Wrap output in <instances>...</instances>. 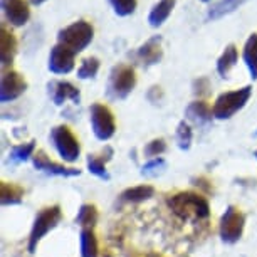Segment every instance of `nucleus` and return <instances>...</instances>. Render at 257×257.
Listing matches in <instances>:
<instances>
[{"instance_id":"16","label":"nucleus","mask_w":257,"mask_h":257,"mask_svg":"<svg viewBox=\"0 0 257 257\" xmlns=\"http://www.w3.org/2000/svg\"><path fill=\"white\" fill-rule=\"evenodd\" d=\"M113 158V150L111 147H106L101 155H89L88 157V170L94 177L101 178V180H109V175L106 172V162Z\"/></svg>"},{"instance_id":"33","label":"nucleus","mask_w":257,"mask_h":257,"mask_svg":"<svg viewBox=\"0 0 257 257\" xmlns=\"http://www.w3.org/2000/svg\"><path fill=\"white\" fill-rule=\"evenodd\" d=\"M162 88L160 86H153V88H150L148 91V99L152 101V103H158V99H162Z\"/></svg>"},{"instance_id":"17","label":"nucleus","mask_w":257,"mask_h":257,"mask_svg":"<svg viewBox=\"0 0 257 257\" xmlns=\"http://www.w3.org/2000/svg\"><path fill=\"white\" fill-rule=\"evenodd\" d=\"M185 116H187V119L192 121V123L202 126V124L210 123L213 118V111L205 101H193V103L188 104Z\"/></svg>"},{"instance_id":"27","label":"nucleus","mask_w":257,"mask_h":257,"mask_svg":"<svg viewBox=\"0 0 257 257\" xmlns=\"http://www.w3.org/2000/svg\"><path fill=\"white\" fill-rule=\"evenodd\" d=\"M192 138H193V133H192V128L190 124L187 123L185 119L180 121L177 126V143H178V148L180 150H188L192 145Z\"/></svg>"},{"instance_id":"22","label":"nucleus","mask_w":257,"mask_h":257,"mask_svg":"<svg viewBox=\"0 0 257 257\" xmlns=\"http://www.w3.org/2000/svg\"><path fill=\"white\" fill-rule=\"evenodd\" d=\"M155 195V188L152 185H138V187H132L126 188V190L121 193V200L123 202H130V203H138V202H145L150 200Z\"/></svg>"},{"instance_id":"7","label":"nucleus","mask_w":257,"mask_h":257,"mask_svg":"<svg viewBox=\"0 0 257 257\" xmlns=\"http://www.w3.org/2000/svg\"><path fill=\"white\" fill-rule=\"evenodd\" d=\"M89 114H91V126H93L94 137L101 140V142H108L109 138H113V135L116 132V123H114V116L108 106L94 103L89 108Z\"/></svg>"},{"instance_id":"8","label":"nucleus","mask_w":257,"mask_h":257,"mask_svg":"<svg viewBox=\"0 0 257 257\" xmlns=\"http://www.w3.org/2000/svg\"><path fill=\"white\" fill-rule=\"evenodd\" d=\"M245 227V215L242 213L239 208L230 205L227 207L225 213L220 219V239L225 244H235L240 240L242 234H244Z\"/></svg>"},{"instance_id":"9","label":"nucleus","mask_w":257,"mask_h":257,"mask_svg":"<svg viewBox=\"0 0 257 257\" xmlns=\"http://www.w3.org/2000/svg\"><path fill=\"white\" fill-rule=\"evenodd\" d=\"M27 89V81L22 74L16 71L4 72L2 84H0V99L2 103H11V101L21 98Z\"/></svg>"},{"instance_id":"32","label":"nucleus","mask_w":257,"mask_h":257,"mask_svg":"<svg viewBox=\"0 0 257 257\" xmlns=\"http://www.w3.org/2000/svg\"><path fill=\"white\" fill-rule=\"evenodd\" d=\"M208 89H210V82H208L207 77H198V79L193 81V93L198 96H205L208 94Z\"/></svg>"},{"instance_id":"14","label":"nucleus","mask_w":257,"mask_h":257,"mask_svg":"<svg viewBox=\"0 0 257 257\" xmlns=\"http://www.w3.org/2000/svg\"><path fill=\"white\" fill-rule=\"evenodd\" d=\"M49 94H51L52 101H54V104H57V106L64 104V101H67V99L74 101V103H79V89L67 81L51 82Z\"/></svg>"},{"instance_id":"2","label":"nucleus","mask_w":257,"mask_h":257,"mask_svg":"<svg viewBox=\"0 0 257 257\" xmlns=\"http://www.w3.org/2000/svg\"><path fill=\"white\" fill-rule=\"evenodd\" d=\"M250 94H252L250 86H244V88H240V89L222 93L219 98L215 99V103H213V108H212L213 118H217V119L232 118L237 111H240L249 103Z\"/></svg>"},{"instance_id":"38","label":"nucleus","mask_w":257,"mask_h":257,"mask_svg":"<svg viewBox=\"0 0 257 257\" xmlns=\"http://www.w3.org/2000/svg\"><path fill=\"white\" fill-rule=\"evenodd\" d=\"M254 135H255V137H257V132H255V133H254Z\"/></svg>"},{"instance_id":"30","label":"nucleus","mask_w":257,"mask_h":257,"mask_svg":"<svg viewBox=\"0 0 257 257\" xmlns=\"http://www.w3.org/2000/svg\"><path fill=\"white\" fill-rule=\"evenodd\" d=\"M111 6H113L114 12L118 14L119 17H126L130 14L135 12L137 9V0H109Z\"/></svg>"},{"instance_id":"1","label":"nucleus","mask_w":257,"mask_h":257,"mask_svg":"<svg viewBox=\"0 0 257 257\" xmlns=\"http://www.w3.org/2000/svg\"><path fill=\"white\" fill-rule=\"evenodd\" d=\"M167 205L178 219L187 222L205 220L210 215V205L205 197L195 192H178L167 198Z\"/></svg>"},{"instance_id":"3","label":"nucleus","mask_w":257,"mask_h":257,"mask_svg":"<svg viewBox=\"0 0 257 257\" xmlns=\"http://www.w3.org/2000/svg\"><path fill=\"white\" fill-rule=\"evenodd\" d=\"M93 36H94V31L89 22L77 21L74 24H71V26L64 27L62 31H59L57 41H59V44L69 47L72 52L77 54V52L84 51L86 47L91 44Z\"/></svg>"},{"instance_id":"18","label":"nucleus","mask_w":257,"mask_h":257,"mask_svg":"<svg viewBox=\"0 0 257 257\" xmlns=\"http://www.w3.org/2000/svg\"><path fill=\"white\" fill-rule=\"evenodd\" d=\"M24 198V188L16 185V183L2 182L0 183V202L4 207L19 205Z\"/></svg>"},{"instance_id":"20","label":"nucleus","mask_w":257,"mask_h":257,"mask_svg":"<svg viewBox=\"0 0 257 257\" xmlns=\"http://www.w3.org/2000/svg\"><path fill=\"white\" fill-rule=\"evenodd\" d=\"M173 7H175V0H160V2L152 9L148 16V22L152 27H160L162 24L167 21L172 14Z\"/></svg>"},{"instance_id":"26","label":"nucleus","mask_w":257,"mask_h":257,"mask_svg":"<svg viewBox=\"0 0 257 257\" xmlns=\"http://www.w3.org/2000/svg\"><path fill=\"white\" fill-rule=\"evenodd\" d=\"M34 150H36V142L21 143V145H16V147L11 150L9 157H11L12 163H22V162H27L31 157H34Z\"/></svg>"},{"instance_id":"15","label":"nucleus","mask_w":257,"mask_h":257,"mask_svg":"<svg viewBox=\"0 0 257 257\" xmlns=\"http://www.w3.org/2000/svg\"><path fill=\"white\" fill-rule=\"evenodd\" d=\"M16 54H17V39L6 26H2V29H0V61H2V66L4 67L11 66Z\"/></svg>"},{"instance_id":"37","label":"nucleus","mask_w":257,"mask_h":257,"mask_svg":"<svg viewBox=\"0 0 257 257\" xmlns=\"http://www.w3.org/2000/svg\"><path fill=\"white\" fill-rule=\"evenodd\" d=\"M202 2H208V0H202Z\"/></svg>"},{"instance_id":"21","label":"nucleus","mask_w":257,"mask_h":257,"mask_svg":"<svg viewBox=\"0 0 257 257\" xmlns=\"http://www.w3.org/2000/svg\"><path fill=\"white\" fill-rule=\"evenodd\" d=\"M237 57H239V51H237V47L234 44H229L225 47V51L222 52L219 61H217V72H219L222 77H229V72H230L232 67L235 66Z\"/></svg>"},{"instance_id":"34","label":"nucleus","mask_w":257,"mask_h":257,"mask_svg":"<svg viewBox=\"0 0 257 257\" xmlns=\"http://www.w3.org/2000/svg\"><path fill=\"white\" fill-rule=\"evenodd\" d=\"M31 2L34 4V6H41V4H44L46 0H31Z\"/></svg>"},{"instance_id":"25","label":"nucleus","mask_w":257,"mask_h":257,"mask_svg":"<svg viewBox=\"0 0 257 257\" xmlns=\"http://www.w3.org/2000/svg\"><path fill=\"white\" fill-rule=\"evenodd\" d=\"M96 222H98V210H96V207L91 205V203L81 205L79 212H77V215H76V224L82 225L84 229H89Z\"/></svg>"},{"instance_id":"24","label":"nucleus","mask_w":257,"mask_h":257,"mask_svg":"<svg viewBox=\"0 0 257 257\" xmlns=\"http://www.w3.org/2000/svg\"><path fill=\"white\" fill-rule=\"evenodd\" d=\"M247 0H220L208 11V19L210 21H217V19L227 16V14L234 12L235 9H239L242 4H245Z\"/></svg>"},{"instance_id":"12","label":"nucleus","mask_w":257,"mask_h":257,"mask_svg":"<svg viewBox=\"0 0 257 257\" xmlns=\"http://www.w3.org/2000/svg\"><path fill=\"white\" fill-rule=\"evenodd\" d=\"M2 11L7 22L16 27H22L31 17V9L26 0H2Z\"/></svg>"},{"instance_id":"28","label":"nucleus","mask_w":257,"mask_h":257,"mask_svg":"<svg viewBox=\"0 0 257 257\" xmlns=\"http://www.w3.org/2000/svg\"><path fill=\"white\" fill-rule=\"evenodd\" d=\"M98 71H99L98 57H86V59L82 61L81 67L77 69V77H79V79H91V77H94L98 74Z\"/></svg>"},{"instance_id":"35","label":"nucleus","mask_w":257,"mask_h":257,"mask_svg":"<svg viewBox=\"0 0 257 257\" xmlns=\"http://www.w3.org/2000/svg\"><path fill=\"white\" fill-rule=\"evenodd\" d=\"M145 257H162V255H157V254H148V255H145Z\"/></svg>"},{"instance_id":"13","label":"nucleus","mask_w":257,"mask_h":257,"mask_svg":"<svg viewBox=\"0 0 257 257\" xmlns=\"http://www.w3.org/2000/svg\"><path fill=\"white\" fill-rule=\"evenodd\" d=\"M137 56H138V59L142 61V64L145 67L158 64V62L162 61V57H163L162 37L155 36L152 39H148V41L145 42V44L138 49Z\"/></svg>"},{"instance_id":"4","label":"nucleus","mask_w":257,"mask_h":257,"mask_svg":"<svg viewBox=\"0 0 257 257\" xmlns=\"http://www.w3.org/2000/svg\"><path fill=\"white\" fill-rule=\"evenodd\" d=\"M61 219H62V210L59 205L46 207L37 213L36 220H34V225H32V230H31V235H29L27 247H29V252H31V254L36 252L37 244L42 240V237L46 234H49L54 227H57Z\"/></svg>"},{"instance_id":"6","label":"nucleus","mask_w":257,"mask_h":257,"mask_svg":"<svg viewBox=\"0 0 257 257\" xmlns=\"http://www.w3.org/2000/svg\"><path fill=\"white\" fill-rule=\"evenodd\" d=\"M51 142L54 145V148L57 150L59 157L67 163H74L79 158L81 153V147L77 138L74 137V133L71 132L67 126L61 124L56 126L51 132Z\"/></svg>"},{"instance_id":"5","label":"nucleus","mask_w":257,"mask_h":257,"mask_svg":"<svg viewBox=\"0 0 257 257\" xmlns=\"http://www.w3.org/2000/svg\"><path fill=\"white\" fill-rule=\"evenodd\" d=\"M137 86V74L128 64H118L111 69L108 93L114 99H124Z\"/></svg>"},{"instance_id":"23","label":"nucleus","mask_w":257,"mask_h":257,"mask_svg":"<svg viewBox=\"0 0 257 257\" xmlns=\"http://www.w3.org/2000/svg\"><path fill=\"white\" fill-rule=\"evenodd\" d=\"M79 239L82 257H98V239H96L93 229H82Z\"/></svg>"},{"instance_id":"31","label":"nucleus","mask_w":257,"mask_h":257,"mask_svg":"<svg viewBox=\"0 0 257 257\" xmlns=\"http://www.w3.org/2000/svg\"><path fill=\"white\" fill-rule=\"evenodd\" d=\"M165 167H167V163H165L163 158H152L148 163L143 165L142 168V175L145 177H150V175H157L158 172H162V170H165Z\"/></svg>"},{"instance_id":"19","label":"nucleus","mask_w":257,"mask_h":257,"mask_svg":"<svg viewBox=\"0 0 257 257\" xmlns=\"http://www.w3.org/2000/svg\"><path fill=\"white\" fill-rule=\"evenodd\" d=\"M242 57H244L247 69L250 72V77L257 79V32L250 34V37L247 39Z\"/></svg>"},{"instance_id":"36","label":"nucleus","mask_w":257,"mask_h":257,"mask_svg":"<svg viewBox=\"0 0 257 257\" xmlns=\"http://www.w3.org/2000/svg\"><path fill=\"white\" fill-rule=\"evenodd\" d=\"M254 155H255V158H257V150H255V152H254Z\"/></svg>"},{"instance_id":"11","label":"nucleus","mask_w":257,"mask_h":257,"mask_svg":"<svg viewBox=\"0 0 257 257\" xmlns=\"http://www.w3.org/2000/svg\"><path fill=\"white\" fill-rule=\"evenodd\" d=\"M32 163L37 170H41V172H44V173H49V175H57V177H79L81 175V170L67 168L64 165L52 162V160L46 155V152H42V150H39L37 153H34Z\"/></svg>"},{"instance_id":"29","label":"nucleus","mask_w":257,"mask_h":257,"mask_svg":"<svg viewBox=\"0 0 257 257\" xmlns=\"http://www.w3.org/2000/svg\"><path fill=\"white\" fill-rule=\"evenodd\" d=\"M165 152H167V143L163 138H155L145 147V157L147 158H158Z\"/></svg>"},{"instance_id":"10","label":"nucleus","mask_w":257,"mask_h":257,"mask_svg":"<svg viewBox=\"0 0 257 257\" xmlns=\"http://www.w3.org/2000/svg\"><path fill=\"white\" fill-rule=\"evenodd\" d=\"M74 56L76 52H72L69 47L62 44L54 46L49 56V71L54 74H69L74 69Z\"/></svg>"}]
</instances>
